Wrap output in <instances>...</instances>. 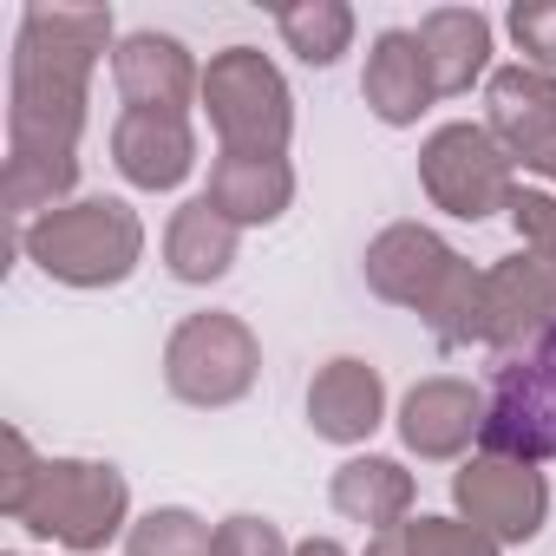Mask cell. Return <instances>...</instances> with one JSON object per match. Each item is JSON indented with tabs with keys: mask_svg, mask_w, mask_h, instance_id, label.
Returning <instances> with one entry per match:
<instances>
[{
	"mask_svg": "<svg viewBox=\"0 0 556 556\" xmlns=\"http://www.w3.org/2000/svg\"><path fill=\"white\" fill-rule=\"evenodd\" d=\"M112 86L125 99V112H170L190 118V105L203 99V66L190 60L184 40L170 34H125L112 53Z\"/></svg>",
	"mask_w": 556,
	"mask_h": 556,
	"instance_id": "cell-13",
	"label": "cell"
},
{
	"mask_svg": "<svg viewBox=\"0 0 556 556\" xmlns=\"http://www.w3.org/2000/svg\"><path fill=\"white\" fill-rule=\"evenodd\" d=\"M210 556H295V543L282 536V523H268V517H255V510H236V517L216 523Z\"/></svg>",
	"mask_w": 556,
	"mask_h": 556,
	"instance_id": "cell-26",
	"label": "cell"
},
{
	"mask_svg": "<svg viewBox=\"0 0 556 556\" xmlns=\"http://www.w3.org/2000/svg\"><path fill=\"white\" fill-rule=\"evenodd\" d=\"M484 131L517 170L556 184V73H536L523 60L497 66L484 79Z\"/></svg>",
	"mask_w": 556,
	"mask_h": 556,
	"instance_id": "cell-10",
	"label": "cell"
},
{
	"mask_svg": "<svg viewBox=\"0 0 556 556\" xmlns=\"http://www.w3.org/2000/svg\"><path fill=\"white\" fill-rule=\"evenodd\" d=\"M491 458L549 465L556 458V380L536 354H510L484 387V439Z\"/></svg>",
	"mask_w": 556,
	"mask_h": 556,
	"instance_id": "cell-9",
	"label": "cell"
},
{
	"mask_svg": "<svg viewBox=\"0 0 556 556\" xmlns=\"http://www.w3.org/2000/svg\"><path fill=\"white\" fill-rule=\"evenodd\" d=\"M210 543L216 530L184 504H157L125 530V556H210Z\"/></svg>",
	"mask_w": 556,
	"mask_h": 556,
	"instance_id": "cell-23",
	"label": "cell"
},
{
	"mask_svg": "<svg viewBox=\"0 0 556 556\" xmlns=\"http://www.w3.org/2000/svg\"><path fill=\"white\" fill-rule=\"evenodd\" d=\"M504 27H510L523 66L556 73V0H517V8L504 14Z\"/></svg>",
	"mask_w": 556,
	"mask_h": 556,
	"instance_id": "cell-24",
	"label": "cell"
},
{
	"mask_svg": "<svg viewBox=\"0 0 556 556\" xmlns=\"http://www.w3.org/2000/svg\"><path fill=\"white\" fill-rule=\"evenodd\" d=\"M452 504L471 530H484L497 549L504 543H530L543 523H549V478L536 465H517V458H491V452H471L458 471H452Z\"/></svg>",
	"mask_w": 556,
	"mask_h": 556,
	"instance_id": "cell-8",
	"label": "cell"
},
{
	"mask_svg": "<svg viewBox=\"0 0 556 556\" xmlns=\"http://www.w3.org/2000/svg\"><path fill=\"white\" fill-rule=\"evenodd\" d=\"M275 27H282L289 53L315 73H328L348 47H354V8L348 0H295V8L275 14Z\"/></svg>",
	"mask_w": 556,
	"mask_h": 556,
	"instance_id": "cell-21",
	"label": "cell"
},
{
	"mask_svg": "<svg viewBox=\"0 0 556 556\" xmlns=\"http://www.w3.org/2000/svg\"><path fill=\"white\" fill-rule=\"evenodd\" d=\"M262 380V341L242 315H223V308H203V315H184L164 341V387L170 400L197 406V413H223V406H242Z\"/></svg>",
	"mask_w": 556,
	"mask_h": 556,
	"instance_id": "cell-6",
	"label": "cell"
},
{
	"mask_svg": "<svg viewBox=\"0 0 556 556\" xmlns=\"http://www.w3.org/2000/svg\"><path fill=\"white\" fill-rule=\"evenodd\" d=\"M8 471H0V517H21L27 510V497H34V484H40V452H34V439L21 432V426H8Z\"/></svg>",
	"mask_w": 556,
	"mask_h": 556,
	"instance_id": "cell-27",
	"label": "cell"
},
{
	"mask_svg": "<svg viewBox=\"0 0 556 556\" xmlns=\"http://www.w3.org/2000/svg\"><path fill=\"white\" fill-rule=\"evenodd\" d=\"M236 249H242V229L210 203V197H190L170 210L164 223V268L177 275L184 289H210L236 268Z\"/></svg>",
	"mask_w": 556,
	"mask_h": 556,
	"instance_id": "cell-18",
	"label": "cell"
},
{
	"mask_svg": "<svg viewBox=\"0 0 556 556\" xmlns=\"http://www.w3.org/2000/svg\"><path fill=\"white\" fill-rule=\"evenodd\" d=\"M361 275L367 289L406 315L426 321V334L458 354L478 341V295H484V268H471L439 229L426 223H387L367 255H361Z\"/></svg>",
	"mask_w": 556,
	"mask_h": 556,
	"instance_id": "cell-2",
	"label": "cell"
},
{
	"mask_svg": "<svg viewBox=\"0 0 556 556\" xmlns=\"http://www.w3.org/2000/svg\"><path fill=\"white\" fill-rule=\"evenodd\" d=\"M21 249L60 289H118L144 262V216L125 197H73L66 210L27 223Z\"/></svg>",
	"mask_w": 556,
	"mask_h": 556,
	"instance_id": "cell-3",
	"label": "cell"
},
{
	"mask_svg": "<svg viewBox=\"0 0 556 556\" xmlns=\"http://www.w3.org/2000/svg\"><path fill=\"white\" fill-rule=\"evenodd\" d=\"M419 184L432 197V210L458 216V223H484V216H510V197H517V164L504 157V144L458 118V125H439L426 144H419Z\"/></svg>",
	"mask_w": 556,
	"mask_h": 556,
	"instance_id": "cell-7",
	"label": "cell"
},
{
	"mask_svg": "<svg viewBox=\"0 0 556 556\" xmlns=\"http://www.w3.org/2000/svg\"><path fill=\"white\" fill-rule=\"evenodd\" d=\"M510 229H517L523 255L556 275V197L549 190H517L510 197Z\"/></svg>",
	"mask_w": 556,
	"mask_h": 556,
	"instance_id": "cell-25",
	"label": "cell"
},
{
	"mask_svg": "<svg viewBox=\"0 0 556 556\" xmlns=\"http://www.w3.org/2000/svg\"><path fill=\"white\" fill-rule=\"evenodd\" d=\"M295 556H348L334 536H308V543H295Z\"/></svg>",
	"mask_w": 556,
	"mask_h": 556,
	"instance_id": "cell-28",
	"label": "cell"
},
{
	"mask_svg": "<svg viewBox=\"0 0 556 556\" xmlns=\"http://www.w3.org/2000/svg\"><path fill=\"white\" fill-rule=\"evenodd\" d=\"M367 556H504L484 530H471L465 517H406L393 530H380L367 543Z\"/></svg>",
	"mask_w": 556,
	"mask_h": 556,
	"instance_id": "cell-22",
	"label": "cell"
},
{
	"mask_svg": "<svg viewBox=\"0 0 556 556\" xmlns=\"http://www.w3.org/2000/svg\"><path fill=\"white\" fill-rule=\"evenodd\" d=\"M380 419H387V380H380V367L341 354V361H328L308 380V426H315V439H328V445H367L380 432Z\"/></svg>",
	"mask_w": 556,
	"mask_h": 556,
	"instance_id": "cell-16",
	"label": "cell"
},
{
	"mask_svg": "<svg viewBox=\"0 0 556 556\" xmlns=\"http://www.w3.org/2000/svg\"><path fill=\"white\" fill-rule=\"evenodd\" d=\"M197 105L210 112L216 144L236 151V157H282L289 138H295V92H289L282 66L255 47H223L203 66V99Z\"/></svg>",
	"mask_w": 556,
	"mask_h": 556,
	"instance_id": "cell-5",
	"label": "cell"
},
{
	"mask_svg": "<svg viewBox=\"0 0 556 556\" xmlns=\"http://www.w3.org/2000/svg\"><path fill=\"white\" fill-rule=\"evenodd\" d=\"M556 328V275L530 262L523 249L484 268V295H478V341L510 354H530Z\"/></svg>",
	"mask_w": 556,
	"mask_h": 556,
	"instance_id": "cell-11",
	"label": "cell"
},
{
	"mask_svg": "<svg viewBox=\"0 0 556 556\" xmlns=\"http://www.w3.org/2000/svg\"><path fill=\"white\" fill-rule=\"evenodd\" d=\"M14 523H27L53 549L99 556L105 543H118L131 530V484L105 458H47L34 497Z\"/></svg>",
	"mask_w": 556,
	"mask_h": 556,
	"instance_id": "cell-4",
	"label": "cell"
},
{
	"mask_svg": "<svg viewBox=\"0 0 556 556\" xmlns=\"http://www.w3.org/2000/svg\"><path fill=\"white\" fill-rule=\"evenodd\" d=\"M203 197L236 229H268V223H282L289 203H295V164L289 157H236V151H216Z\"/></svg>",
	"mask_w": 556,
	"mask_h": 556,
	"instance_id": "cell-17",
	"label": "cell"
},
{
	"mask_svg": "<svg viewBox=\"0 0 556 556\" xmlns=\"http://www.w3.org/2000/svg\"><path fill=\"white\" fill-rule=\"evenodd\" d=\"M530 354H536V361H543V367H549V380H556V328H549V334H543V341H536V348H530Z\"/></svg>",
	"mask_w": 556,
	"mask_h": 556,
	"instance_id": "cell-29",
	"label": "cell"
},
{
	"mask_svg": "<svg viewBox=\"0 0 556 556\" xmlns=\"http://www.w3.org/2000/svg\"><path fill=\"white\" fill-rule=\"evenodd\" d=\"M413 497H419L413 471H406L400 458H380V452H361V458H348V465L328 478V504H334L348 523H367L374 536L393 530V523H406V517H413Z\"/></svg>",
	"mask_w": 556,
	"mask_h": 556,
	"instance_id": "cell-20",
	"label": "cell"
},
{
	"mask_svg": "<svg viewBox=\"0 0 556 556\" xmlns=\"http://www.w3.org/2000/svg\"><path fill=\"white\" fill-rule=\"evenodd\" d=\"M400 445L426 465H465V452L484 439V393L471 380H452V374H432L419 380L406 400H400Z\"/></svg>",
	"mask_w": 556,
	"mask_h": 556,
	"instance_id": "cell-12",
	"label": "cell"
},
{
	"mask_svg": "<svg viewBox=\"0 0 556 556\" xmlns=\"http://www.w3.org/2000/svg\"><path fill=\"white\" fill-rule=\"evenodd\" d=\"M413 34H419V53L432 66L439 99H458V92H471L478 79L497 73L491 66V21L478 8H432Z\"/></svg>",
	"mask_w": 556,
	"mask_h": 556,
	"instance_id": "cell-19",
	"label": "cell"
},
{
	"mask_svg": "<svg viewBox=\"0 0 556 556\" xmlns=\"http://www.w3.org/2000/svg\"><path fill=\"white\" fill-rule=\"evenodd\" d=\"M112 164L131 190H177L197 170V131L170 112H118L112 118Z\"/></svg>",
	"mask_w": 556,
	"mask_h": 556,
	"instance_id": "cell-15",
	"label": "cell"
},
{
	"mask_svg": "<svg viewBox=\"0 0 556 556\" xmlns=\"http://www.w3.org/2000/svg\"><path fill=\"white\" fill-rule=\"evenodd\" d=\"M361 99H367V112H374L380 125H393V131H406V125H419V118L432 112L439 86H432V66H426L413 27L374 34L367 66H361Z\"/></svg>",
	"mask_w": 556,
	"mask_h": 556,
	"instance_id": "cell-14",
	"label": "cell"
},
{
	"mask_svg": "<svg viewBox=\"0 0 556 556\" xmlns=\"http://www.w3.org/2000/svg\"><path fill=\"white\" fill-rule=\"evenodd\" d=\"M99 53H118L112 8H53V0H34L21 14L14 66H8V151L79 157Z\"/></svg>",
	"mask_w": 556,
	"mask_h": 556,
	"instance_id": "cell-1",
	"label": "cell"
}]
</instances>
